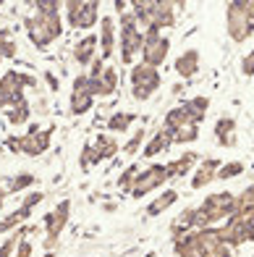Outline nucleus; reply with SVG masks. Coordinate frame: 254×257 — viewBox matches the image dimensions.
<instances>
[{"instance_id":"obj_28","label":"nucleus","mask_w":254,"mask_h":257,"mask_svg":"<svg viewBox=\"0 0 254 257\" xmlns=\"http://www.w3.org/2000/svg\"><path fill=\"white\" fill-rule=\"evenodd\" d=\"M139 118L136 113H123V110H118V113H113L110 118H108V132L110 134H126L129 132V126Z\"/></svg>"},{"instance_id":"obj_25","label":"nucleus","mask_w":254,"mask_h":257,"mask_svg":"<svg viewBox=\"0 0 254 257\" xmlns=\"http://www.w3.org/2000/svg\"><path fill=\"white\" fill-rule=\"evenodd\" d=\"M212 134H215L220 147H236V121L230 118V115H223V118L215 121Z\"/></svg>"},{"instance_id":"obj_29","label":"nucleus","mask_w":254,"mask_h":257,"mask_svg":"<svg viewBox=\"0 0 254 257\" xmlns=\"http://www.w3.org/2000/svg\"><path fill=\"white\" fill-rule=\"evenodd\" d=\"M3 113H6V118H8L11 126H24V123L29 121V115H32L27 100H21V102H16V105H11V108H6Z\"/></svg>"},{"instance_id":"obj_39","label":"nucleus","mask_w":254,"mask_h":257,"mask_svg":"<svg viewBox=\"0 0 254 257\" xmlns=\"http://www.w3.org/2000/svg\"><path fill=\"white\" fill-rule=\"evenodd\" d=\"M42 257H55V254H53V252H48V254H42Z\"/></svg>"},{"instance_id":"obj_3","label":"nucleus","mask_w":254,"mask_h":257,"mask_svg":"<svg viewBox=\"0 0 254 257\" xmlns=\"http://www.w3.org/2000/svg\"><path fill=\"white\" fill-rule=\"evenodd\" d=\"M173 249L178 257H233L217 228H197L183 233V236L173 239Z\"/></svg>"},{"instance_id":"obj_16","label":"nucleus","mask_w":254,"mask_h":257,"mask_svg":"<svg viewBox=\"0 0 254 257\" xmlns=\"http://www.w3.org/2000/svg\"><path fill=\"white\" fill-rule=\"evenodd\" d=\"M68 218H71V202H68V200L58 202L50 213L42 218V226H45V247H48V249L55 247V241H58V236H61V231L66 228Z\"/></svg>"},{"instance_id":"obj_36","label":"nucleus","mask_w":254,"mask_h":257,"mask_svg":"<svg viewBox=\"0 0 254 257\" xmlns=\"http://www.w3.org/2000/svg\"><path fill=\"white\" fill-rule=\"evenodd\" d=\"M241 74H244V76H254V50H249V55L241 58Z\"/></svg>"},{"instance_id":"obj_17","label":"nucleus","mask_w":254,"mask_h":257,"mask_svg":"<svg viewBox=\"0 0 254 257\" xmlns=\"http://www.w3.org/2000/svg\"><path fill=\"white\" fill-rule=\"evenodd\" d=\"M113 155H118V139L113 134H97L95 142H89L82 153V166H97L102 160H110Z\"/></svg>"},{"instance_id":"obj_31","label":"nucleus","mask_w":254,"mask_h":257,"mask_svg":"<svg viewBox=\"0 0 254 257\" xmlns=\"http://www.w3.org/2000/svg\"><path fill=\"white\" fill-rule=\"evenodd\" d=\"M173 145H186V142H197L199 139V126H181L176 132H170Z\"/></svg>"},{"instance_id":"obj_10","label":"nucleus","mask_w":254,"mask_h":257,"mask_svg":"<svg viewBox=\"0 0 254 257\" xmlns=\"http://www.w3.org/2000/svg\"><path fill=\"white\" fill-rule=\"evenodd\" d=\"M129 79H131V97L134 100H149L155 95V92L160 89V84H163V76H160V71L157 68H152V66H147V63H134L131 66V74H129Z\"/></svg>"},{"instance_id":"obj_6","label":"nucleus","mask_w":254,"mask_h":257,"mask_svg":"<svg viewBox=\"0 0 254 257\" xmlns=\"http://www.w3.org/2000/svg\"><path fill=\"white\" fill-rule=\"evenodd\" d=\"M225 27L233 42H246L254 34V0H233L225 6Z\"/></svg>"},{"instance_id":"obj_23","label":"nucleus","mask_w":254,"mask_h":257,"mask_svg":"<svg viewBox=\"0 0 254 257\" xmlns=\"http://www.w3.org/2000/svg\"><path fill=\"white\" fill-rule=\"evenodd\" d=\"M199 163V153H194V150H189V153H183V155H178L176 160H168L165 163V168H168V176H170V181L173 179H181V176H186V173L194 168Z\"/></svg>"},{"instance_id":"obj_2","label":"nucleus","mask_w":254,"mask_h":257,"mask_svg":"<svg viewBox=\"0 0 254 257\" xmlns=\"http://www.w3.org/2000/svg\"><path fill=\"white\" fill-rule=\"evenodd\" d=\"M228 247H241L254 239V186H246L244 192L236 197L233 215L228 218L223 228H217Z\"/></svg>"},{"instance_id":"obj_26","label":"nucleus","mask_w":254,"mask_h":257,"mask_svg":"<svg viewBox=\"0 0 254 257\" xmlns=\"http://www.w3.org/2000/svg\"><path fill=\"white\" fill-rule=\"evenodd\" d=\"M199 71V50H183L176 58V74L181 79H191Z\"/></svg>"},{"instance_id":"obj_14","label":"nucleus","mask_w":254,"mask_h":257,"mask_svg":"<svg viewBox=\"0 0 254 257\" xmlns=\"http://www.w3.org/2000/svg\"><path fill=\"white\" fill-rule=\"evenodd\" d=\"M168 53H170V40H168L165 32H155V29L142 32V53H139L142 63L152 66V68H160L165 63Z\"/></svg>"},{"instance_id":"obj_4","label":"nucleus","mask_w":254,"mask_h":257,"mask_svg":"<svg viewBox=\"0 0 254 257\" xmlns=\"http://www.w3.org/2000/svg\"><path fill=\"white\" fill-rule=\"evenodd\" d=\"M129 11L142 32H149V29L163 32L176 24V3H165V0H134Z\"/></svg>"},{"instance_id":"obj_38","label":"nucleus","mask_w":254,"mask_h":257,"mask_svg":"<svg viewBox=\"0 0 254 257\" xmlns=\"http://www.w3.org/2000/svg\"><path fill=\"white\" fill-rule=\"evenodd\" d=\"M6 186H3V181H0V210H3V202H6Z\"/></svg>"},{"instance_id":"obj_13","label":"nucleus","mask_w":254,"mask_h":257,"mask_svg":"<svg viewBox=\"0 0 254 257\" xmlns=\"http://www.w3.org/2000/svg\"><path fill=\"white\" fill-rule=\"evenodd\" d=\"M66 8V21L71 29H92L100 21V3L97 0H68L63 3Z\"/></svg>"},{"instance_id":"obj_9","label":"nucleus","mask_w":254,"mask_h":257,"mask_svg":"<svg viewBox=\"0 0 254 257\" xmlns=\"http://www.w3.org/2000/svg\"><path fill=\"white\" fill-rule=\"evenodd\" d=\"M50 139H53V126H50V128H40L37 123H34V126H29L27 134L11 137L6 145L14 150L16 155L21 153V155H29V158H37V155H42V153H48Z\"/></svg>"},{"instance_id":"obj_37","label":"nucleus","mask_w":254,"mask_h":257,"mask_svg":"<svg viewBox=\"0 0 254 257\" xmlns=\"http://www.w3.org/2000/svg\"><path fill=\"white\" fill-rule=\"evenodd\" d=\"M14 257H32V241H29V239H21Z\"/></svg>"},{"instance_id":"obj_24","label":"nucleus","mask_w":254,"mask_h":257,"mask_svg":"<svg viewBox=\"0 0 254 257\" xmlns=\"http://www.w3.org/2000/svg\"><path fill=\"white\" fill-rule=\"evenodd\" d=\"M170 145H173V139H170V132L165 126H160L157 132L152 134V139L144 145V150H142V155L147 158V160H152V158H157V155H163L165 150H170Z\"/></svg>"},{"instance_id":"obj_30","label":"nucleus","mask_w":254,"mask_h":257,"mask_svg":"<svg viewBox=\"0 0 254 257\" xmlns=\"http://www.w3.org/2000/svg\"><path fill=\"white\" fill-rule=\"evenodd\" d=\"M32 184H37V176H32V173H19V176H11L3 186H6V194H16L21 189H29Z\"/></svg>"},{"instance_id":"obj_1","label":"nucleus","mask_w":254,"mask_h":257,"mask_svg":"<svg viewBox=\"0 0 254 257\" xmlns=\"http://www.w3.org/2000/svg\"><path fill=\"white\" fill-rule=\"evenodd\" d=\"M61 8H63V3H58V0L34 3V14L24 19V29H27L34 48H40V50L50 48V45L63 34Z\"/></svg>"},{"instance_id":"obj_34","label":"nucleus","mask_w":254,"mask_h":257,"mask_svg":"<svg viewBox=\"0 0 254 257\" xmlns=\"http://www.w3.org/2000/svg\"><path fill=\"white\" fill-rule=\"evenodd\" d=\"M19 55V45L11 40V37H3L0 40V58H16Z\"/></svg>"},{"instance_id":"obj_7","label":"nucleus","mask_w":254,"mask_h":257,"mask_svg":"<svg viewBox=\"0 0 254 257\" xmlns=\"http://www.w3.org/2000/svg\"><path fill=\"white\" fill-rule=\"evenodd\" d=\"M118 53L123 66H134V61L142 53V29L131 16V11H123L118 21Z\"/></svg>"},{"instance_id":"obj_19","label":"nucleus","mask_w":254,"mask_h":257,"mask_svg":"<svg viewBox=\"0 0 254 257\" xmlns=\"http://www.w3.org/2000/svg\"><path fill=\"white\" fill-rule=\"evenodd\" d=\"M42 200H45V194H42V192H32V194H27V200L21 202V207H16L11 215H6L3 220H0V233H8V231H14L16 226L27 223L29 215H32V210L37 207Z\"/></svg>"},{"instance_id":"obj_12","label":"nucleus","mask_w":254,"mask_h":257,"mask_svg":"<svg viewBox=\"0 0 254 257\" xmlns=\"http://www.w3.org/2000/svg\"><path fill=\"white\" fill-rule=\"evenodd\" d=\"M87 79H89V89L95 97H110L113 92L118 89V71H115L113 66H108L100 55L89 63Z\"/></svg>"},{"instance_id":"obj_11","label":"nucleus","mask_w":254,"mask_h":257,"mask_svg":"<svg viewBox=\"0 0 254 257\" xmlns=\"http://www.w3.org/2000/svg\"><path fill=\"white\" fill-rule=\"evenodd\" d=\"M37 84V79L29 76V74H21V71H6L3 76H0V108H11V105H16L24 97V89L27 87H34Z\"/></svg>"},{"instance_id":"obj_20","label":"nucleus","mask_w":254,"mask_h":257,"mask_svg":"<svg viewBox=\"0 0 254 257\" xmlns=\"http://www.w3.org/2000/svg\"><path fill=\"white\" fill-rule=\"evenodd\" d=\"M100 55V45H97V34H84L82 40L74 45V61L79 66H89L95 58Z\"/></svg>"},{"instance_id":"obj_40","label":"nucleus","mask_w":254,"mask_h":257,"mask_svg":"<svg viewBox=\"0 0 254 257\" xmlns=\"http://www.w3.org/2000/svg\"><path fill=\"white\" fill-rule=\"evenodd\" d=\"M0 63H3V58H0Z\"/></svg>"},{"instance_id":"obj_33","label":"nucleus","mask_w":254,"mask_h":257,"mask_svg":"<svg viewBox=\"0 0 254 257\" xmlns=\"http://www.w3.org/2000/svg\"><path fill=\"white\" fill-rule=\"evenodd\" d=\"M238 173H244V163H225V166H220V171H217V179L228 181V179L238 176Z\"/></svg>"},{"instance_id":"obj_21","label":"nucleus","mask_w":254,"mask_h":257,"mask_svg":"<svg viewBox=\"0 0 254 257\" xmlns=\"http://www.w3.org/2000/svg\"><path fill=\"white\" fill-rule=\"evenodd\" d=\"M97 45H100V58L102 61H108V58L115 53V21H113V16H102Z\"/></svg>"},{"instance_id":"obj_18","label":"nucleus","mask_w":254,"mask_h":257,"mask_svg":"<svg viewBox=\"0 0 254 257\" xmlns=\"http://www.w3.org/2000/svg\"><path fill=\"white\" fill-rule=\"evenodd\" d=\"M92 105H95V95H92V89H89V79H87V74H79L74 79V87H71L68 108H71L74 115H84V113L92 110Z\"/></svg>"},{"instance_id":"obj_27","label":"nucleus","mask_w":254,"mask_h":257,"mask_svg":"<svg viewBox=\"0 0 254 257\" xmlns=\"http://www.w3.org/2000/svg\"><path fill=\"white\" fill-rule=\"evenodd\" d=\"M176 202H178V192L176 189H165L163 194L157 197V200H152V202L147 205V215L149 218H157L160 213H165V210L170 205H176Z\"/></svg>"},{"instance_id":"obj_8","label":"nucleus","mask_w":254,"mask_h":257,"mask_svg":"<svg viewBox=\"0 0 254 257\" xmlns=\"http://www.w3.org/2000/svg\"><path fill=\"white\" fill-rule=\"evenodd\" d=\"M207 108H210V97H191L186 102H181L178 108H173L168 115H165V128L168 132H176L181 126H199L207 115Z\"/></svg>"},{"instance_id":"obj_32","label":"nucleus","mask_w":254,"mask_h":257,"mask_svg":"<svg viewBox=\"0 0 254 257\" xmlns=\"http://www.w3.org/2000/svg\"><path fill=\"white\" fill-rule=\"evenodd\" d=\"M136 173H139V166H136V163H134V166H129V168L121 173V179H118V189H121V192H131Z\"/></svg>"},{"instance_id":"obj_15","label":"nucleus","mask_w":254,"mask_h":257,"mask_svg":"<svg viewBox=\"0 0 254 257\" xmlns=\"http://www.w3.org/2000/svg\"><path fill=\"white\" fill-rule=\"evenodd\" d=\"M165 181H170L168 176V168L163 166V163H152L149 168H139V173H136V179H134V186H131V197L134 200H142V197H147L149 192H155L160 189V186H165Z\"/></svg>"},{"instance_id":"obj_35","label":"nucleus","mask_w":254,"mask_h":257,"mask_svg":"<svg viewBox=\"0 0 254 257\" xmlns=\"http://www.w3.org/2000/svg\"><path fill=\"white\" fill-rule=\"evenodd\" d=\"M142 142H144V128H139V132L134 134V139H131L129 145H123V153H126V155H136V150H139Z\"/></svg>"},{"instance_id":"obj_22","label":"nucleus","mask_w":254,"mask_h":257,"mask_svg":"<svg viewBox=\"0 0 254 257\" xmlns=\"http://www.w3.org/2000/svg\"><path fill=\"white\" fill-rule=\"evenodd\" d=\"M217 171H220V160L217 158H207L199 163V168L194 171V179H191V189H204L210 181L217 179Z\"/></svg>"},{"instance_id":"obj_5","label":"nucleus","mask_w":254,"mask_h":257,"mask_svg":"<svg viewBox=\"0 0 254 257\" xmlns=\"http://www.w3.org/2000/svg\"><path fill=\"white\" fill-rule=\"evenodd\" d=\"M236 207V194L230 192H215L210 197H204V202L199 207H191L194 215V228H212L217 223H223L233 215Z\"/></svg>"}]
</instances>
